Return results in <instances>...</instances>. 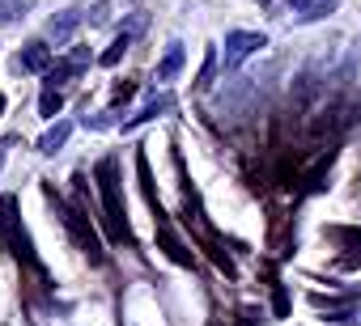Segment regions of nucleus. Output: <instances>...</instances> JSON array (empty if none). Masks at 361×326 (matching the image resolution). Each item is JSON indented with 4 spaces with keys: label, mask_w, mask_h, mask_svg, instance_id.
Returning <instances> with one entry per match:
<instances>
[{
    "label": "nucleus",
    "mask_w": 361,
    "mask_h": 326,
    "mask_svg": "<svg viewBox=\"0 0 361 326\" xmlns=\"http://www.w3.org/2000/svg\"><path fill=\"white\" fill-rule=\"evenodd\" d=\"M212 68H217V51H212V47H208V56H204V68H200V81H196L200 89H204V85L212 81Z\"/></svg>",
    "instance_id": "dca6fc26"
},
{
    "label": "nucleus",
    "mask_w": 361,
    "mask_h": 326,
    "mask_svg": "<svg viewBox=\"0 0 361 326\" xmlns=\"http://www.w3.org/2000/svg\"><path fill=\"white\" fill-rule=\"evenodd\" d=\"M5 153H9V144H0V165H5Z\"/></svg>",
    "instance_id": "4be33fe9"
},
{
    "label": "nucleus",
    "mask_w": 361,
    "mask_h": 326,
    "mask_svg": "<svg viewBox=\"0 0 361 326\" xmlns=\"http://www.w3.org/2000/svg\"><path fill=\"white\" fill-rule=\"evenodd\" d=\"M81 17H85L81 9H64L60 17H52V26H47V34H52L56 43H68V38H72V30L81 26Z\"/></svg>",
    "instance_id": "0eeeda50"
},
{
    "label": "nucleus",
    "mask_w": 361,
    "mask_h": 326,
    "mask_svg": "<svg viewBox=\"0 0 361 326\" xmlns=\"http://www.w3.org/2000/svg\"><path fill=\"white\" fill-rule=\"evenodd\" d=\"M259 47H268L263 34H255V30H230L226 34V72H234L247 56H255Z\"/></svg>",
    "instance_id": "20e7f679"
},
{
    "label": "nucleus",
    "mask_w": 361,
    "mask_h": 326,
    "mask_svg": "<svg viewBox=\"0 0 361 326\" xmlns=\"http://www.w3.org/2000/svg\"><path fill=\"white\" fill-rule=\"evenodd\" d=\"M144 26H149V17H144V13H132L124 26H119V34H124V38H136V34H144Z\"/></svg>",
    "instance_id": "4468645a"
},
{
    "label": "nucleus",
    "mask_w": 361,
    "mask_h": 326,
    "mask_svg": "<svg viewBox=\"0 0 361 326\" xmlns=\"http://www.w3.org/2000/svg\"><path fill=\"white\" fill-rule=\"evenodd\" d=\"M289 9H298V13H306V9H310V0H289Z\"/></svg>",
    "instance_id": "412c9836"
},
{
    "label": "nucleus",
    "mask_w": 361,
    "mask_h": 326,
    "mask_svg": "<svg viewBox=\"0 0 361 326\" xmlns=\"http://www.w3.org/2000/svg\"><path fill=\"white\" fill-rule=\"evenodd\" d=\"M179 68H183V43H171V47H166V56H162V64H157V85L175 81Z\"/></svg>",
    "instance_id": "1a4fd4ad"
},
{
    "label": "nucleus",
    "mask_w": 361,
    "mask_h": 326,
    "mask_svg": "<svg viewBox=\"0 0 361 326\" xmlns=\"http://www.w3.org/2000/svg\"><path fill=\"white\" fill-rule=\"evenodd\" d=\"M128 97H136V85L132 81H115V102H128Z\"/></svg>",
    "instance_id": "a211bd4d"
},
{
    "label": "nucleus",
    "mask_w": 361,
    "mask_h": 326,
    "mask_svg": "<svg viewBox=\"0 0 361 326\" xmlns=\"http://www.w3.org/2000/svg\"><path fill=\"white\" fill-rule=\"evenodd\" d=\"M17 68H21V72H47V68H52V47L30 43L26 51L17 56Z\"/></svg>",
    "instance_id": "423d86ee"
},
{
    "label": "nucleus",
    "mask_w": 361,
    "mask_h": 326,
    "mask_svg": "<svg viewBox=\"0 0 361 326\" xmlns=\"http://www.w3.org/2000/svg\"><path fill=\"white\" fill-rule=\"evenodd\" d=\"M153 229H157V246H162L166 259L179 263V267H196V255L183 246V237L175 233V224H171V216H166V212H153Z\"/></svg>",
    "instance_id": "7ed1b4c3"
},
{
    "label": "nucleus",
    "mask_w": 361,
    "mask_h": 326,
    "mask_svg": "<svg viewBox=\"0 0 361 326\" xmlns=\"http://www.w3.org/2000/svg\"><path fill=\"white\" fill-rule=\"evenodd\" d=\"M136 178H140V191H144V204H149L153 212H162V199H157L153 170H149V157H144V148H136Z\"/></svg>",
    "instance_id": "39448f33"
},
{
    "label": "nucleus",
    "mask_w": 361,
    "mask_h": 326,
    "mask_svg": "<svg viewBox=\"0 0 361 326\" xmlns=\"http://www.w3.org/2000/svg\"><path fill=\"white\" fill-rule=\"evenodd\" d=\"M43 195L56 204V212H60V220L68 224V233H72V242H77L81 255H85L89 263H102V259H107V250H102L98 229L89 224V212H85V208H77V204H64V199L56 195V187H52V183H43Z\"/></svg>",
    "instance_id": "f03ea898"
},
{
    "label": "nucleus",
    "mask_w": 361,
    "mask_h": 326,
    "mask_svg": "<svg viewBox=\"0 0 361 326\" xmlns=\"http://www.w3.org/2000/svg\"><path fill=\"white\" fill-rule=\"evenodd\" d=\"M162 110H171V97H166V93H162V97H153V102H149V106H144L140 115H132V119L124 123V132H132V128H140V123H149V119H157Z\"/></svg>",
    "instance_id": "9b49d317"
},
{
    "label": "nucleus",
    "mask_w": 361,
    "mask_h": 326,
    "mask_svg": "<svg viewBox=\"0 0 361 326\" xmlns=\"http://www.w3.org/2000/svg\"><path fill=\"white\" fill-rule=\"evenodd\" d=\"M77 72H81V68L72 64V60H60V64H52V68L43 72V85H47V89H56V85H64L68 77H77Z\"/></svg>",
    "instance_id": "9d476101"
},
{
    "label": "nucleus",
    "mask_w": 361,
    "mask_h": 326,
    "mask_svg": "<svg viewBox=\"0 0 361 326\" xmlns=\"http://www.w3.org/2000/svg\"><path fill=\"white\" fill-rule=\"evenodd\" d=\"M17 17H26V5H0V26H5V21H17Z\"/></svg>",
    "instance_id": "f3484780"
},
{
    "label": "nucleus",
    "mask_w": 361,
    "mask_h": 326,
    "mask_svg": "<svg viewBox=\"0 0 361 326\" xmlns=\"http://www.w3.org/2000/svg\"><path fill=\"white\" fill-rule=\"evenodd\" d=\"M115 157H102L94 165V178L102 187V224H107V237L115 246H132V224H128V208H124V195H119V174H115Z\"/></svg>",
    "instance_id": "f257e3e1"
},
{
    "label": "nucleus",
    "mask_w": 361,
    "mask_h": 326,
    "mask_svg": "<svg viewBox=\"0 0 361 326\" xmlns=\"http://www.w3.org/2000/svg\"><path fill=\"white\" fill-rule=\"evenodd\" d=\"M107 17H111V5H94V17H89V26H102Z\"/></svg>",
    "instance_id": "6ab92c4d"
},
{
    "label": "nucleus",
    "mask_w": 361,
    "mask_h": 326,
    "mask_svg": "<svg viewBox=\"0 0 361 326\" xmlns=\"http://www.w3.org/2000/svg\"><path fill=\"white\" fill-rule=\"evenodd\" d=\"M0 110H5V93H0Z\"/></svg>",
    "instance_id": "5701e85b"
},
{
    "label": "nucleus",
    "mask_w": 361,
    "mask_h": 326,
    "mask_svg": "<svg viewBox=\"0 0 361 326\" xmlns=\"http://www.w3.org/2000/svg\"><path fill=\"white\" fill-rule=\"evenodd\" d=\"M68 136H72V123H56V128H47L43 140H39V153H43V157H56Z\"/></svg>",
    "instance_id": "6e6552de"
},
{
    "label": "nucleus",
    "mask_w": 361,
    "mask_h": 326,
    "mask_svg": "<svg viewBox=\"0 0 361 326\" xmlns=\"http://www.w3.org/2000/svg\"><path fill=\"white\" fill-rule=\"evenodd\" d=\"M259 5H268V0H259Z\"/></svg>",
    "instance_id": "b1692460"
},
{
    "label": "nucleus",
    "mask_w": 361,
    "mask_h": 326,
    "mask_svg": "<svg viewBox=\"0 0 361 326\" xmlns=\"http://www.w3.org/2000/svg\"><path fill=\"white\" fill-rule=\"evenodd\" d=\"M272 310H276V318L289 314V292H285V284H272Z\"/></svg>",
    "instance_id": "2eb2a0df"
},
{
    "label": "nucleus",
    "mask_w": 361,
    "mask_h": 326,
    "mask_svg": "<svg viewBox=\"0 0 361 326\" xmlns=\"http://www.w3.org/2000/svg\"><path fill=\"white\" fill-rule=\"evenodd\" d=\"M128 47H132V38H124V34H115V43H111L107 51L98 56V64H102V68H115L119 60H124V51H128Z\"/></svg>",
    "instance_id": "ddd939ff"
},
{
    "label": "nucleus",
    "mask_w": 361,
    "mask_h": 326,
    "mask_svg": "<svg viewBox=\"0 0 361 326\" xmlns=\"http://www.w3.org/2000/svg\"><path fill=\"white\" fill-rule=\"evenodd\" d=\"M68 60H72V64H77V68H85V64H89V51H85V47H77V51H72Z\"/></svg>",
    "instance_id": "aec40b11"
},
{
    "label": "nucleus",
    "mask_w": 361,
    "mask_h": 326,
    "mask_svg": "<svg viewBox=\"0 0 361 326\" xmlns=\"http://www.w3.org/2000/svg\"><path fill=\"white\" fill-rule=\"evenodd\" d=\"M64 110V93L60 89H43V97H39V115L43 119H56Z\"/></svg>",
    "instance_id": "f8f14e48"
}]
</instances>
